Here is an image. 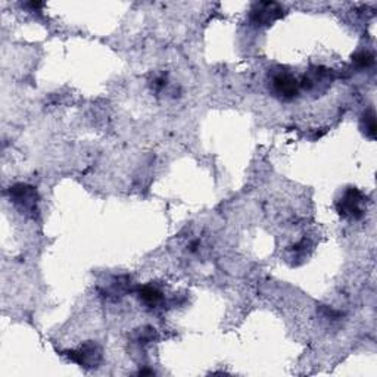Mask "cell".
I'll return each instance as SVG.
<instances>
[{"mask_svg":"<svg viewBox=\"0 0 377 377\" xmlns=\"http://www.w3.org/2000/svg\"><path fill=\"white\" fill-rule=\"evenodd\" d=\"M364 195L355 187H348L336 201V211L342 218L359 220L364 215Z\"/></svg>","mask_w":377,"mask_h":377,"instance_id":"obj_1","label":"cell"},{"mask_svg":"<svg viewBox=\"0 0 377 377\" xmlns=\"http://www.w3.org/2000/svg\"><path fill=\"white\" fill-rule=\"evenodd\" d=\"M283 8L274 2H258L253 4L251 8L249 20L256 27H268L274 21L282 18Z\"/></svg>","mask_w":377,"mask_h":377,"instance_id":"obj_2","label":"cell"},{"mask_svg":"<svg viewBox=\"0 0 377 377\" xmlns=\"http://www.w3.org/2000/svg\"><path fill=\"white\" fill-rule=\"evenodd\" d=\"M301 83L297 80L295 76H292L287 71H280L274 74L271 80V90L274 96L280 97L282 100H292L299 93Z\"/></svg>","mask_w":377,"mask_h":377,"instance_id":"obj_3","label":"cell"},{"mask_svg":"<svg viewBox=\"0 0 377 377\" xmlns=\"http://www.w3.org/2000/svg\"><path fill=\"white\" fill-rule=\"evenodd\" d=\"M11 199L18 205V207L25 211L27 214H34L37 213V192L36 188L28 186V184H15L11 187Z\"/></svg>","mask_w":377,"mask_h":377,"instance_id":"obj_4","label":"cell"},{"mask_svg":"<svg viewBox=\"0 0 377 377\" xmlns=\"http://www.w3.org/2000/svg\"><path fill=\"white\" fill-rule=\"evenodd\" d=\"M66 355L81 367H96L102 361V349L95 342H88L78 349L66 351Z\"/></svg>","mask_w":377,"mask_h":377,"instance_id":"obj_5","label":"cell"},{"mask_svg":"<svg viewBox=\"0 0 377 377\" xmlns=\"http://www.w3.org/2000/svg\"><path fill=\"white\" fill-rule=\"evenodd\" d=\"M139 299L148 308H157L164 301V295H162L161 290L157 289V287L143 286L139 290Z\"/></svg>","mask_w":377,"mask_h":377,"instance_id":"obj_6","label":"cell"},{"mask_svg":"<svg viewBox=\"0 0 377 377\" xmlns=\"http://www.w3.org/2000/svg\"><path fill=\"white\" fill-rule=\"evenodd\" d=\"M361 128L369 139H376V115L373 109H369L364 112L361 118Z\"/></svg>","mask_w":377,"mask_h":377,"instance_id":"obj_7","label":"cell"},{"mask_svg":"<svg viewBox=\"0 0 377 377\" xmlns=\"http://www.w3.org/2000/svg\"><path fill=\"white\" fill-rule=\"evenodd\" d=\"M352 61L359 68H369L374 64V56L370 52H359L354 56Z\"/></svg>","mask_w":377,"mask_h":377,"instance_id":"obj_8","label":"cell"}]
</instances>
